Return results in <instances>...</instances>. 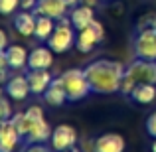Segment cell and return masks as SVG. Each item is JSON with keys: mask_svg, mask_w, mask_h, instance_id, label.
Wrapping results in <instances>:
<instances>
[{"mask_svg": "<svg viewBox=\"0 0 156 152\" xmlns=\"http://www.w3.org/2000/svg\"><path fill=\"white\" fill-rule=\"evenodd\" d=\"M87 81L91 85L93 93H101V95H111V93L121 91L122 77L126 73V67L121 61L113 59H97L89 63L83 69Z\"/></svg>", "mask_w": 156, "mask_h": 152, "instance_id": "1", "label": "cell"}, {"mask_svg": "<svg viewBox=\"0 0 156 152\" xmlns=\"http://www.w3.org/2000/svg\"><path fill=\"white\" fill-rule=\"evenodd\" d=\"M12 122L16 125L22 140H26L28 144L46 142L48 138H51L53 129H50V122L44 118V111L38 105H32L24 113H14L12 115Z\"/></svg>", "mask_w": 156, "mask_h": 152, "instance_id": "2", "label": "cell"}, {"mask_svg": "<svg viewBox=\"0 0 156 152\" xmlns=\"http://www.w3.org/2000/svg\"><path fill=\"white\" fill-rule=\"evenodd\" d=\"M75 38H77V34L71 24V18L69 16H61L55 24L53 34L48 38V46L51 48L53 53H65L75 46Z\"/></svg>", "mask_w": 156, "mask_h": 152, "instance_id": "3", "label": "cell"}, {"mask_svg": "<svg viewBox=\"0 0 156 152\" xmlns=\"http://www.w3.org/2000/svg\"><path fill=\"white\" fill-rule=\"evenodd\" d=\"M61 79H63V87L67 91V101L71 103L81 101L89 93H93L83 69H67L65 73H61Z\"/></svg>", "mask_w": 156, "mask_h": 152, "instance_id": "4", "label": "cell"}, {"mask_svg": "<svg viewBox=\"0 0 156 152\" xmlns=\"http://www.w3.org/2000/svg\"><path fill=\"white\" fill-rule=\"evenodd\" d=\"M105 40V28L101 22L93 20L87 28L77 32V38H75V48L79 50L81 53H89L93 51V48L97 44H101Z\"/></svg>", "mask_w": 156, "mask_h": 152, "instance_id": "5", "label": "cell"}, {"mask_svg": "<svg viewBox=\"0 0 156 152\" xmlns=\"http://www.w3.org/2000/svg\"><path fill=\"white\" fill-rule=\"evenodd\" d=\"M134 53L140 59H156V30L152 26L138 30L134 38Z\"/></svg>", "mask_w": 156, "mask_h": 152, "instance_id": "6", "label": "cell"}, {"mask_svg": "<svg viewBox=\"0 0 156 152\" xmlns=\"http://www.w3.org/2000/svg\"><path fill=\"white\" fill-rule=\"evenodd\" d=\"M126 73L138 85L140 83H154L156 85V59H140V57H136L126 67Z\"/></svg>", "mask_w": 156, "mask_h": 152, "instance_id": "7", "label": "cell"}, {"mask_svg": "<svg viewBox=\"0 0 156 152\" xmlns=\"http://www.w3.org/2000/svg\"><path fill=\"white\" fill-rule=\"evenodd\" d=\"M51 148L53 152H63V150H71L77 144V130L71 125H57L51 133Z\"/></svg>", "mask_w": 156, "mask_h": 152, "instance_id": "8", "label": "cell"}, {"mask_svg": "<svg viewBox=\"0 0 156 152\" xmlns=\"http://www.w3.org/2000/svg\"><path fill=\"white\" fill-rule=\"evenodd\" d=\"M22 140L16 125L12 118L8 121H0V152H14L18 142Z\"/></svg>", "mask_w": 156, "mask_h": 152, "instance_id": "9", "label": "cell"}, {"mask_svg": "<svg viewBox=\"0 0 156 152\" xmlns=\"http://www.w3.org/2000/svg\"><path fill=\"white\" fill-rule=\"evenodd\" d=\"M67 2L65 0H38V6L34 8L36 16H50L53 20H59L67 12Z\"/></svg>", "mask_w": 156, "mask_h": 152, "instance_id": "10", "label": "cell"}, {"mask_svg": "<svg viewBox=\"0 0 156 152\" xmlns=\"http://www.w3.org/2000/svg\"><path fill=\"white\" fill-rule=\"evenodd\" d=\"M53 63V51L50 46L34 48L28 55V69H50Z\"/></svg>", "mask_w": 156, "mask_h": 152, "instance_id": "11", "label": "cell"}, {"mask_svg": "<svg viewBox=\"0 0 156 152\" xmlns=\"http://www.w3.org/2000/svg\"><path fill=\"white\" fill-rule=\"evenodd\" d=\"M6 95L14 101H24L28 95L32 93L30 89V83H28V77L26 75H16V77H10L6 83Z\"/></svg>", "mask_w": 156, "mask_h": 152, "instance_id": "12", "label": "cell"}, {"mask_svg": "<svg viewBox=\"0 0 156 152\" xmlns=\"http://www.w3.org/2000/svg\"><path fill=\"white\" fill-rule=\"evenodd\" d=\"M36 24H38V16H36V12H32V10H22V12H18L16 18H14L16 32H18L20 36H24V38L34 36Z\"/></svg>", "mask_w": 156, "mask_h": 152, "instance_id": "13", "label": "cell"}, {"mask_svg": "<svg viewBox=\"0 0 156 152\" xmlns=\"http://www.w3.org/2000/svg\"><path fill=\"white\" fill-rule=\"evenodd\" d=\"M26 77H28V83H30V89L34 95H44L53 79L48 69H30L26 73Z\"/></svg>", "mask_w": 156, "mask_h": 152, "instance_id": "14", "label": "cell"}, {"mask_svg": "<svg viewBox=\"0 0 156 152\" xmlns=\"http://www.w3.org/2000/svg\"><path fill=\"white\" fill-rule=\"evenodd\" d=\"M44 101H46L48 105H51V107H61L65 101H67V91H65V87H63L61 75L51 79L50 87L46 89V93H44Z\"/></svg>", "mask_w": 156, "mask_h": 152, "instance_id": "15", "label": "cell"}, {"mask_svg": "<svg viewBox=\"0 0 156 152\" xmlns=\"http://www.w3.org/2000/svg\"><path fill=\"white\" fill-rule=\"evenodd\" d=\"M95 152H125V138L117 133H107L95 138Z\"/></svg>", "mask_w": 156, "mask_h": 152, "instance_id": "16", "label": "cell"}, {"mask_svg": "<svg viewBox=\"0 0 156 152\" xmlns=\"http://www.w3.org/2000/svg\"><path fill=\"white\" fill-rule=\"evenodd\" d=\"M69 18H71L73 28L79 32V30H83V28H87L89 24L95 20V12H93V6L79 4V6H73V8H71V14H69Z\"/></svg>", "mask_w": 156, "mask_h": 152, "instance_id": "17", "label": "cell"}, {"mask_svg": "<svg viewBox=\"0 0 156 152\" xmlns=\"http://www.w3.org/2000/svg\"><path fill=\"white\" fill-rule=\"evenodd\" d=\"M28 55H30V53L26 51V48L18 46V44L6 48V57H8V65H10V69L26 67V65H28Z\"/></svg>", "mask_w": 156, "mask_h": 152, "instance_id": "18", "label": "cell"}, {"mask_svg": "<svg viewBox=\"0 0 156 152\" xmlns=\"http://www.w3.org/2000/svg\"><path fill=\"white\" fill-rule=\"evenodd\" d=\"M130 99L138 105H150L156 99V85L154 83H140L130 93Z\"/></svg>", "mask_w": 156, "mask_h": 152, "instance_id": "19", "label": "cell"}, {"mask_svg": "<svg viewBox=\"0 0 156 152\" xmlns=\"http://www.w3.org/2000/svg\"><path fill=\"white\" fill-rule=\"evenodd\" d=\"M55 30V22L50 16H38V24H36V32L34 36L40 40V42H48V38L53 34Z\"/></svg>", "mask_w": 156, "mask_h": 152, "instance_id": "20", "label": "cell"}, {"mask_svg": "<svg viewBox=\"0 0 156 152\" xmlns=\"http://www.w3.org/2000/svg\"><path fill=\"white\" fill-rule=\"evenodd\" d=\"M18 6H20V0H0V14L8 16L12 12H16Z\"/></svg>", "mask_w": 156, "mask_h": 152, "instance_id": "21", "label": "cell"}, {"mask_svg": "<svg viewBox=\"0 0 156 152\" xmlns=\"http://www.w3.org/2000/svg\"><path fill=\"white\" fill-rule=\"evenodd\" d=\"M136 81L133 79V77L129 75V73H125V77H122V83H121V93L122 95H130V93L134 91V87H136Z\"/></svg>", "mask_w": 156, "mask_h": 152, "instance_id": "22", "label": "cell"}, {"mask_svg": "<svg viewBox=\"0 0 156 152\" xmlns=\"http://www.w3.org/2000/svg\"><path fill=\"white\" fill-rule=\"evenodd\" d=\"M12 105L8 99H4V97H0V121H8V118H12Z\"/></svg>", "mask_w": 156, "mask_h": 152, "instance_id": "23", "label": "cell"}, {"mask_svg": "<svg viewBox=\"0 0 156 152\" xmlns=\"http://www.w3.org/2000/svg\"><path fill=\"white\" fill-rule=\"evenodd\" d=\"M146 133H148L152 138H156V111L146 118Z\"/></svg>", "mask_w": 156, "mask_h": 152, "instance_id": "24", "label": "cell"}, {"mask_svg": "<svg viewBox=\"0 0 156 152\" xmlns=\"http://www.w3.org/2000/svg\"><path fill=\"white\" fill-rule=\"evenodd\" d=\"M53 148H48V146H44V142H32V144L26 146V150L24 152H51Z\"/></svg>", "mask_w": 156, "mask_h": 152, "instance_id": "25", "label": "cell"}, {"mask_svg": "<svg viewBox=\"0 0 156 152\" xmlns=\"http://www.w3.org/2000/svg\"><path fill=\"white\" fill-rule=\"evenodd\" d=\"M20 6H22V10H32L34 12V8L38 6V0H20Z\"/></svg>", "mask_w": 156, "mask_h": 152, "instance_id": "26", "label": "cell"}, {"mask_svg": "<svg viewBox=\"0 0 156 152\" xmlns=\"http://www.w3.org/2000/svg\"><path fill=\"white\" fill-rule=\"evenodd\" d=\"M8 48V34L0 28V51H6Z\"/></svg>", "mask_w": 156, "mask_h": 152, "instance_id": "27", "label": "cell"}, {"mask_svg": "<svg viewBox=\"0 0 156 152\" xmlns=\"http://www.w3.org/2000/svg\"><path fill=\"white\" fill-rule=\"evenodd\" d=\"M0 69H10V65H8V57H6V51H0Z\"/></svg>", "mask_w": 156, "mask_h": 152, "instance_id": "28", "label": "cell"}, {"mask_svg": "<svg viewBox=\"0 0 156 152\" xmlns=\"http://www.w3.org/2000/svg\"><path fill=\"white\" fill-rule=\"evenodd\" d=\"M0 83H8V69H0Z\"/></svg>", "mask_w": 156, "mask_h": 152, "instance_id": "29", "label": "cell"}, {"mask_svg": "<svg viewBox=\"0 0 156 152\" xmlns=\"http://www.w3.org/2000/svg\"><path fill=\"white\" fill-rule=\"evenodd\" d=\"M81 4H87V6H93V8H95L97 4H99V0H81Z\"/></svg>", "mask_w": 156, "mask_h": 152, "instance_id": "30", "label": "cell"}, {"mask_svg": "<svg viewBox=\"0 0 156 152\" xmlns=\"http://www.w3.org/2000/svg\"><path fill=\"white\" fill-rule=\"evenodd\" d=\"M65 2H67V6H69V8H73V6H77L81 0H65Z\"/></svg>", "mask_w": 156, "mask_h": 152, "instance_id": "31", "label": "cell"}, {"mask_svg": "<svg viewBox=\"0 0 156 152\" xmlns=\"http://www.w3.org/2000/svg\"><path fill=\"white\" fill-rule=\"evenodd\" d=\"M63 152H83V150H79V148H77V146H73L71 150H63Z\"/></svg>", "mask_w": 156, "mask_h": 152, "instance_id": "32", "label": "cell"}, {"mask_svg": "<svg viewBox=\"0 0 156 152\" xmlns=\"http://www.w3.org/2000/svg\"><path fill=\"white\" fill-rule=\"evenodd\" d=\"M150 152H156V138H154V142H152V146H150Z\"/></svg>", "mask_w": 156, "mask_h": 152, "instance_id": "33", "label": "cell"}, {"mask_svg": "<svg viewBox=\"0 0 156 152\" xmlns=\"http://www.w3.org/2000/svg\"><path fill=\"white\" fill-rule=\"evenodd\" d=\"M4 93H6V89H2V87H0V97H4Z\"/></svg>", "mask_w": 156, "mask_h": 152, "instance_id": "34", "label": "cell"}, {"mask_svg": "<svg viewBox=\"0 0 156 152\" xmlns=\"http://www.w3.org/2000/svg\"><path fill=\"white\" fill-rule=\"evenodd\" d=\"M152 28L156 30V16H154V20H152Z\"/></svg>", "mask_w": 156, "mask_h": 152, "instance_id": "35", "label": "cell"}]
</instances>
